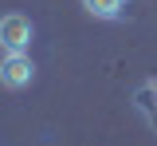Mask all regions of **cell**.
<instances>
[{
    "label": "cell",
    "mask_w": 157,
    "mask_h": 146,
    "mask_svg": "<svg viewBox=\"0 0 157 146\" xmlns=\"http://www.w3.org/2000/svg\"><path fill=\"white\" fill-rule=\"evenodd\" d=\"M32 79H36V63L28 59V51H4V59H0V87L24 91Z\"/></svg>",
    "instance_id": "obj_1"
},
{
    "label": "cell",
    "mask_w": 157,
    "mask_h": 146,
    "mask_svg": "<svg viewBox=\"0 0 157 146\" xmlns=\"http://www.w3.org/2000/svg\"><path fill=\"white\" fill-rule=\"evenodd\" d=\"M32 36H36V28H32L28 16H20V12L0 16V47L4 51H28L32 47Z\"/></svg>",
    "instance_id": "obj_2"
},
{
    "label": "cell",
    "mask_w": 157,
    "mask_h": 146,
    "mask_svg": "<svg viewBox=\"0 0 157 146\" xmlns=\"http://www.w3.org/2000/svg\"><path fill=\"white\" fill-rule=\"evenodd\" d=\"M82 8H86L94 20H118L122 8H126V0H82Z\"/></svg>",
    "instance_id": "obj_3"
}]
</instances>
